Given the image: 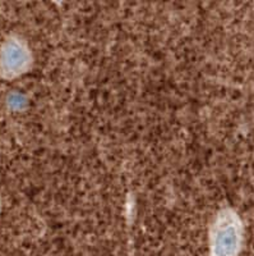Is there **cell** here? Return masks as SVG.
<instances>
[{
	"mask_svg": "<svg viewBox=\"0 0 254 256\" xmlns=\"http://www.w3.org/2000/svg\"><path fill=\"white\" fill-rule=\"evenodd\" d=\"M31 62L28 49L19 41H9L1 52V70L8 77L18 76L28 68Z\"/></svg>",
	"mask_w": 254,
	"mask_h": 256,
	"instance_id": "obj_2",
	"label": "cell"
},
{
	"mask_svg": "<svg viewBox=\"0 0 254 256\" xmlns=\"http://www.w3.org/2000/svg\"><path fill=\"white\" fill-rule=\"evenodd\" d=\"M242 240L239 218L231 210L220 212L211 228V256H237L242 248Z\"/></svg>",
	"mask_w": 254,
	"mask_h": 256,
	"instance_id": "obj_1",
	"label": "cell"
}]
</instances>
